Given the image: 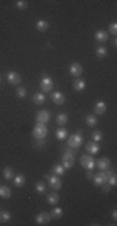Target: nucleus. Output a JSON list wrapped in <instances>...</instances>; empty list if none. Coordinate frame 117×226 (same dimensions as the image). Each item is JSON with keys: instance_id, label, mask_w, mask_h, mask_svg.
Returning a JSON list of instances; mask_svg holds the SVG:
<instances>
[{"instance_id": "11", "label": "nucleus", "mask_w": 117, "mask_h": 226, "mask_svg": "<svg viewBox=\"0 0 117 226\" xmlns=\"http://www.w3.org/2000/svg\"><path fill=\"white\" fill-rule=\"evenodd\" d=\"M70 74L71 75H74V77H77V78H80V75L82 74V67H81V64H79V63H72L71 65H70Z\"/></svg>"}, {"instance_id": "8", "label": "nucleus", "mask_w": 117, "mask_h": 226, "mask_svg": "<svg viewBox=\"0 0 117 226\" xmlns=\"http://www.w3.org/2000/svg\"><path fill=\"white\" fill-rule=\"evenodd\" d=\"M81 143H82V137H81L80 133H76V134L70 136V138H69V146H70V147L77 148V147L81 146Z\"/></svg>"}, {"instance_id": "39", "label": "nucleus", "mask_w": 117, "mask_h": 226, "mask_svg": "<svg viewBox=\"0 0 117 226\" xmlns=\"http://www.w3.org/2000/svg\"><path fill=\"white\" fill-rule=\"evenodd\" d=\"M112 217H113V220H115V221L117 220V211H116V210H113V211H112Z\"/></svg>"}, {"instance_id": "16", "label": "nucleus", "mask_w": 117, "mask_h": 226, "mask_svg": "<svg viewBox=\"0 0 117 226\" xmlns=\"http://www.w3.org/2000/svg\"><path fill=\"white\" fill-rule=\"evenodd\" d=\"M72 86H74V89H75V91L81 92V91H83V89H85L86 83H85V81H83V79H81V78H76V79L72 82Z\"/></svg>"}, {"instance_id": "26", "label": "nucleus", "mask_w": 117, "mask_h": 226, "mask_svg": "<svg viewBox=\"0 0 117 226\" xmlns=\"http://www.w3.org/2000/svg\"><path fill=\"white\" fill-rule=\"evenodd\" d=\"M3 176L5 180H11L13 176H14V172H13V168L11 167H5L3 170Z\"/></svg>"}, {"instance_id": "37", "label": "nucleus", "mask_w": 117, "mask_h": 226, "mask_svg": "<svg viewBox=\"0 0 117 226\" xmlns=\"http://www.w3.org/2000/svg\"><path fill=\"white\" fill-rule=\"evenodd\" d=\"M101 187H102V191H103V193H108V192L111 191V187H112V186H111L110 183H107V182H106V183L101 185Z\"/></svg>"}, {"instance_id": "3", "label": "nucleus", "mask_w": 117, "mask_h": 226, "mask_svg": "<svg viewBox=\"0 0 117 226\" xmlns=\"http://www.w3.org/2000/svg\"><path fill=\"white\" fill-rule=\"evenodd\" d=\"M80 162H81L82 167L86 168V170H92V168L96 166L95 158H93L92 156H90V155H83V156H81Z\"/></svg>"}, {"instance_id": "30", "label": "nucleus", "mask_w": 117, "mask_h": 226, "mask_svg": "<svg viewBox=\"0 0 117 226\" xmlns=\"http://www.w3.org/2000/svg\"><path fill=\"white\" fill-rule=\"evenodd\" d=\"M96 55H97L98 58H105V57L107 55V49H106L105 47H98V48L96 49Z\"/></svg>"}, {"instance_id": "7", "label": "nucleus", "mask_w": 117, "mask_h": 226, "mask_svg": "<svg viewBox=\"0 0 117 226\" xmlns=\"http://www.w3.org/2000/svg\"><path fill=\"white\" fill-rule=\"evenodd\" d=\"M47 180H49V185H50L51 188H54V190H60V188H61L62 182H61V180H60V177H59L57 175L49 176Z\"/></svg>"}, {"instance_id": "29", "label": "nucleus", "mask_w": 117, "mask_h": 226, "mask_svg": "<svg viewBox=\"0 0 117 226\" xmlns=\"http://www.w3.org/2000/svg\"><path fill=\"white\" fill-rule=\"evenodd\" d=\"M56 137L59 139H65L67 137V129L66 128H59L56 131Z\"/></svg>"}, {"instance_id": "18", "label": "nucleus", "mask_w": 117, "mask_h": 226, "mask_svg": "<svg viewBox=\"0 0 117 226\" xmlns=\"http://www.w3.org/2000/svg\"><path fill=\"white\" fill-rule=\"evenodd\" d=\"M10 218H11V213L9 212V211H7V210H4V211H0V223H7L8 221H10Z\"/></svg>"}, {"instance_id": "23", "label": "nucleus", "mask_w": 117, "mask_h": 226, "mask_svg": "<svg viewBox=\"0 0 117 226\" xmlns=\"http://www.w3.org/2000/svg\"><path fill=\"white\" fill-rule=\"evenodd\" d=\"M14 185L16 187H23L25 185V176L24 175H18L15 178H14Z\"/></svg>"}, {"instance_id": "32", "label": "nucleus", "mask_w": 117, "mask_h": 226, "mask_svg": "<svg viewBox=\"0 0 117 226\" xmlns=\"http://www.w3.org/2000/svg\"><path fill=\"white\" fill-rule=\"evenodd\" d=\"M107 183H110L111 186H116V185H117V176H116V173H110V172H108Z\"/></svg>"}, {"instance_id": "34", "label": "nucleus", "mask_w": 117, "mask_h": 226, "mask_svg": "<svg viewBox=\"0 0 117 226\" xmlns=\"http://www.w3.org/2000/svg\"><path fill=\"white\" fill-rule=\"evenodd\" d=\"M16 96L19 98H25L26 97V89L24 87H18L16 88Z\"/></svg>"}, {"instance_id": "13", "label": "nucleus", "mask_w": 117, "mask_h": 226, "mask_svg": "<svg viewBox=\"0 0 117 226\" xmlns=\"http://www.w3.org/2000/svg\"><path fill=\"white\" fill-rule=\"evenodd\" d=\"M51 101L57 104V106H61L65 103V96L61 93V92H54L51 93Z\"/></svg>"}, {"instance_id": "31", "label": "nucleus", "mask_w": 117, "mask_h": 226, "mask_svg": "<svg viewBox=\"0 0 117 226\" xmlns=\"http://www.w3.org/2000/svg\"><path fill=\"white\" fill-rule=\"evenodd\" d=\"M91 136H92V141H93V142H100V141L103 138V134H102V132H100V131H93Z\"/></svg>"}, {"instance_id": "1", "label": "nucleus", "mask_w": 117, "mask_h": 226, "mask_svg": "<svg viewBox=\"0 0 117 226\" xmlns=\"http://www.w3.org/2000/svg\"><path fill=\"white\" fill-rule=\"evenodd\" d=\"M33 134H34V137H35L36 139H43V138H45L46 134H47V127H46V124L38 123V124L34 127V129H33Z\"/></svg>"}, {"instance_id": "35", "label": "nucleus", "mask_w": 117, "mask_h": 226, "mask_svg": "<svg viewBox=\"0 0 117 226\" xmlns=\"http://www.w3.org/2000/svg\"><path fill=\"white\" fill-rule=\"evenodd\" d=\"M15 4H16V8L20 10H24L28 8V2H25V0H18Z\"/></svg>"}, {"instance_id": "15", "label": "nucleus", "mask_w": 117, "mask_h": 226, "mask_svg": "<svg viewBox=\"0 0 117 226\" xmlns=\"http://www.w3.org/2000/svg\"><path fill=\"white\" fill-rule=\"evenodd\" d=\"M95 39L97 40V42H100V43H105V42H107V39H108V33L106 32V30H97L96 33H95Z\"/></svg>"}, {"instance_id": "25", "label": "nucleus", "mask_w": 117, "mask_h": 226, "mask_svg": "<svg viewBox=\"0 0 117 226\" xmlns=\"http://www.w3.org/2000/svg\"><path fill=\"white\" fill-rule=\"evenodd\" d=\"M52 173L54 175H57V176H61L65 173V167L62 165H55L52 167Z\"/></svg>"}, {"instance_id": "4", "label": "nucleus", "mask_w": 117, "mask_h": 226, "mask_svg": "<svg viewBox=\"0 0 117 226\" xmlns=\"http://www.w3.org/2000/svg\"><path fill=\"white\" fill-rule=\"evenodd\" d=\"M52 87H54V83H52V79L50 77H44L41 81H40V88L44 93H49L52 91Z\"/></svg>"}, {"instance_id": "21", "label": "nucleus", "mask_w": 117, "mask_h": 226, "mask_svg": "<svg viewBox=\"0 0 117 226\" xmlns=\"http://www.w3.org/2000/svg\"><path fill=\"white\" fill-rule=\"evenodd\" d=\"M36 29L39 32H46L49 29V23L46 20H38L36 23Z\"/></svg>"}, {"instance_id": "28", "label": "nucleus", "mask_w": 117, "mask_h": 226, "mask_svg": "<svg viewBox=\"0 0 117 226\" xmlns=\"http://www.w3.org/2000/svg\"><path fill=\"white\" fill-rule=\"evenodd\" d=\"M96 123H97V118H96V116L90 114V116H87V117H86V124H87V126L93 127V126H96Z\"/></svg>"}, {"instance_id": "12", "label": "nucleus", "mask_w": 117, "mask_h": 226, "mask_svg": "<svg viewBox=\"0 0 117 226\" xmlns=\"http://www.w3.org/2000/svg\"><path fill=\"white\" fill-rule=\"evenodd\" d=\"M50 220H51V216H50V213H47V212H40V213L36 216V222H38L39 225H47V223L50 222Z\"/></svg>"}, {"instance_id": "22", "label": "nucleus", "mask_w": 117, "mask_h": 226, "mask_svg": "<svg viewBox=\"0 0 117 226\" xmlns=\"http://www.w3.org/2000/svg\"><path fill=\"white\" fill-rule=\"evenodd\" d=\"M67 121H69V117H67V114H65V113H60V114L56 117V123H57L59 126H65V124L67 123Z\"/></svg>"}, {"instance_id": "38", "label": "nucleus", "mask_w": 117, "mask_h": 226, "mask_svg": "<svg viewBox=\"0 0 117 226\" xmlns=\"http://www.w3.org/2000/svg\"><path fill=\"white\" fill-rule=\"evenodd\" d=\"M93 177V172L91 171V170H87V172H86V178L87 180H91Z\"/></svg>"}, {"instance_id": "27", "label": "nucleus", "mask_w": 117, "mask_h": 226, "mask_svg": "<svg viewBox=\"0 0 117 226\" xmlns=\"http://www.w3.org/2000/svg\"><path fill=\"white\" fill-rule=\"evenodd\" d=\"M33 99H34L35 104H43L45 102V96H44V93H36Z\"/></svg>"}, {"instance_id": "17", "label": "nucleus", "mask_w": 117, "mask_h": 226, "mask_svg": "<svg viewBox=\"0 0 117 226\" xmlns=\"http://www.w3.org/2000/svg\"><path fill=\"white\" fill-rule=\"evenodd\" d=\"M106 109H107V107H106L105 102H102V101L97 102L96 106H95V113L98 114V116H102V114L106 112Z\"/></svg>"}, {"instance_id": "10", "label": "nucleus", "mask_w": 117, "mask_h": 226, "mask_svg": "<svg viewBox=\"0 0 117 226\" xmlns=\"http://www.w3.org/2000/svg\"><path fill=\"white\" fill-rule=\"evenodd\" d=\"M7 78L9 81L10 84H14V86H18L20 82H21V77L16 73V72H8L7 74Z\"/></svg>"}, {"instance_id": "20", "label": "nucleus", "mask_w": 117, "mask_h": 226, "mask_svg": "<svg viewBox=\"0 0 117 226\" xmlns=\"http://www.w3.org/2000/svg\"><path fill=\"white\" fill-rule=\"evenodd\" d=\"M59 200H60V196L56 193V192H51L47 195V202L50 205H56L59 203Z\"/></svg>"}, {"instance_id": "40", "label": "nucleus", "mask_w": 117, "mask_h": 226, "mask_svg": "<svg viewBox=\"0 0 117 226\" xmlns=\"http://www.w3.org/2000/svg\"><path fill=\"white\" fill-rule=\"evenodd\" d=\"M0 82H2V77H0Z\"/></svg>"}, {"instance_id": "14", "label": "nucleus", "mask_w": 117, "mask_h": 226, "mask_svg": "<svg viewBox=\"0 0 117 226\" xmlns=\"http://www.w3.org/2000/svg\"><path fill=\"white\" fill-rule=\"evenodd\" d=\"M85 148H86V151L88 153H91V155H96L98 151H100V146L96 143V142H88V143H86V146H85Z\"/></svg>"}, {"instance_id": "36", "label": "nucleus", "mask_w": 117, "mask_h": 226, "mask_svg": "<svg viewBox=\"0 0 117 226\" xmlns=\"http://www.w3.org/2000/svg\"><path fill=\"white\" fill-rule=\"evenodd\" d=\"M108 32H110L112 35H116V34H117V24H116V23H112V24L108 27Z\"/></svg>"}, {"instance_id": "24", "label": "nucleus", "mask_w": 117, "mask_h": 226, "mask_svg": "<svg viewBox=\"0 0 117 226\" xmlns=\"http://www.w3.org/2000/svg\"><path fill=\"white\" fill-rule=\"evenodd\" d=\"M50 216H51V218H60L61 216H62V208L61 207H55V208H52L51 210V212H50Z\"/></svg>"}, {"instance_id": "6", "label": "nucleus", "mask_w": 117, "mask_h": 226, "mask_svg": "<svg viewBox=\"0 0 117 226\" xmlns=\"http://www.w3.org/2000/svg\"><path fill=\"white\" fill-rule=\"evenodd\" d=\"M49 121H50V113H49L46 109L36 112V122H38V123L46 124Z\"/></svg>"}, {"instance_id": "2", "label": "nucleus", "mask_w": 117, "mask_h": 226, "mask_svg": "<svg viewBox=\"0 0 117 226\" xmlns=\"http://www.w3.org/2000/svg\"><path fill=\"white\" fill-rule=\"evenodd\" d=\"M61 163L65 168H71L75 163V157H74V153L72 152H69V151H66V152L62 155L61 157Z\"/></svg>"}, {"instance_id": "9", "label": "nucleus", "mask_w": 117, "mask_h": 226, "mask_svg": "<svg viewBox=\"0 0 117 226\" xmlns=\"http://www.w3.org/2000/svg\"><path fill=\"white\" fill-rule=\"evenodd\" d=\"M95 163L97 165V167H98L101 171H106V170H108L110 166H111V161H110V158H107V157H101V158H98L97 161H95Z\"/></svg>"}, {"instance_id": "33", "label": "nucleus", "mask_w": 117, "mask_h": 226, "mask_svg": "<svg viewBox=\"0 0 117 226\" xmlns=\"http://www.w3.org/2000/svg\"><path fill=\"white\" fill-rule=\"evenodd\" d=\"M35 191H36L38 193H44V192L46 191L45 183H43L41 181H40V182H36V185H35Z\"/></svg>"}, {"instance_id": "19", "label": "nucleus", "mask_w": 117, "mask_h": 226, "mask_svg": "<svg viewBox=\"0 0 117 226\" xmlns=\"http://www.w3.org/2000/svg\"><path fill=\"white\" fill-rule=\"evenodd\" d=\"M11 196V190L8 186H0V197L3 198H10Z\"/></svg>"}, {"instance_id": "5", "label": "nucleus", "mask_w": 117, "mask_h": 226, "mask_svg": "<svg viewBox=\"0 0 117 226\" xmlns=\"http://www.w3.org/2000/svg\"><path fill=\"white\" fill-rule=\"evenodd\" d=\"M107 178H108V172L101 171V172H98V173L95 175L93 181H95V185H96V186H101V185H103V183L107 182Z\"/></svg>"}]
</instances>
